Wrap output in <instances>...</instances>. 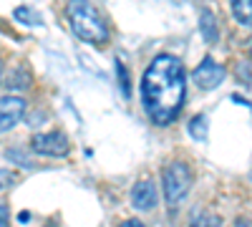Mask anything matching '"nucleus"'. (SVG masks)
Returning a JSON list of instances; mask_svg holds the SVG:
<instances>
[{
  "label": "nucleus",
  "instance_id": "obj_1",
  "mask_svg": "<svg viewBox=\"0 0 252 227\" xmlns=\"http://www.w3.org/2000/svg\"><path fill=\"white\" fill-rule=\"evenodd\" d=\"M184 94H187L184 66L179 64V58L169 53H159L146 66L141 78V98L149 119L157 127L172 124L182 111Z\"/></svg>",
  "mask_w": 252,
  "mask_h": 227
},
{
  "label": "nucleus",
  "instance_id": "obj_2",
  "mask_svg": "<svg viewBox=\"0 0 252 227\" xmlns=\"http://www.w3.org/2000/svg\"><path fill=\"white\" fill-rule=\"evenodd\" d=\"M68 20H71L73 33L78 38H83L86 43H106L109 40L106 20L86 0H73V3H68Z\"/></svg>",
  "mask_w": 252,
  "mask_h": 227
},
{
  "label": "nucleus",
  "instance_id": "obj_3",
  "mask_svg": "<svg viewBox=\"0 0 252 227\" xmlns=\"http://www.w3.org/2000/svg\"><path fill=\"white\" fill-rule=\"evenodd\" d=\"M192 187V169L184 162H169L161 169V190H164V199L166 204H177Z\"/></svg>",
  "mask_w": 252,
  "mask_h": 227
},
{
  "label": "nucleus",
  "instance_id": "obj_4",
  "mask_svg": "<svg viewBox=\"0 0 252 227\" xmlns=\"http://www.w3.org/2000/svg\"><path fill=\"white\" fill-rule=\"evenodd\" d=\"M31 149L35 154H43V157H66L71 144L68 136L61 134V131H48V134H35L31 139Z\"/></svg>",
  "mask_w": 252,
  "mask_h": 227
},
{
  "label": "nucleus",
  "instance_id": "obj_5",
  "mask_svg": "<svg viewBox=\"0 0 252 227\" xmlns=\"http://www.w3.org/2000/svg\"><path fill=\"white\" fill-rule=\"evenodd\" d=\"M192 78H194V84H197L199 89L209 91V89H217L222 81H224V68L217 64L215 58H209V56H207L202 64L194 68Z\"/></svg>",
  "mask_w": 252,
  "mask_h": 227
},
{
  "label": "nucleus",
  "instance_id": "obj_6",
  "mask_svg": "<svg viewBox=\"0 0 252 227\" xmlns=\"http://www.w3.org/2000/svg\"><path fill=\"white\" fill-rule=\"evenodd\" d=\"M26 111V101L20 96H3V101H0V129L8 131L13 129L15 124L20 121V116H23Z\"/></svg>",
  "mask_w": 252,
  "mask_h": 227
},
{
  "label": "nucleus",
  "instance_id": "obj_7",
  "mask_svg": "<svg viewBox=\"0 0 252 227\" xmlns=\"http://www.w3.org/2000/svg\"><path fill=\"white\" fill-rule=\"evenodd\" d=\"M131 204L136 210H152L157 204V184L152 179H141L131 190Z\"/></svg>",
  "mask_w": 252,
  "mask_h": 227
},
{
  "label": "nucleus",
  "instance_id": "obj_8",
  "mask_svg": "<svg viewBox=\"0 0 252 227\" xmlns=\"http://www.w3.org/2000/svg\"><path fill=\"white\" fill-rule=\"evenodd\" d=\"M199 31H202V38L207 40V43H217V38H220V31H217V20L215 15L209 13V10H202L199 13Z\"/></svg>",
  "mask_w": 252,
  "mask_h": 227
},
{
  "label": "nucleus",
  "instance_id": "obj_9",
  "mask_svg": "<svg viewBox=\"0 0 252 227\" xmlns=\"http://www.w3.org/2000/svg\"><path fill=\"white\" fill-rule=\"evenodd\" d=\"M5 89H10V91H15V89H26L28 84H31V73L23 68V66H18V68H13L10 73H5Z\"/></svg>",
  "mask_w": 252,
  "mask_h": 227
},
{
  "label": "nucleus",
  "instance_id": "obj_10",
  "mask_svg": "<svg viewBox=\"0 0 252 227\" xmlns=\"http://www.w3.org/2000/svg\"><path fill=\"white\" fill-rule=\"evenodd\" d=\"M232 15L237 18V23L252 26V0H232Z\"/></svg>",
  "mask_w": 252,
  "mask_h": 227
},
{
  "label": "nucleus",
  "instance_id": "obj_11",
  "mask_svg": "<svg viewBox=\"0 0 252 227\" xmlns=\"http://www.w3.org/2000/svg\"><path fill=\"white\" fill-rule=\"evenodd\" d=\"M187 131H189V136L197 139V141H207V119L202 114H197L192 121H189Z\"/></svg>",
  "mask_w": 252,
  "mask_h": 227
},
{
  "label": "nucleus",
  "instance_id": "obj_12",
  "mask_svg": "<svg viewBox=\"0 0 252 227\" xmlns=\"http://www.w3.org/2000/svg\"><path fill=\"white\" fill-rule=\"evenodd\" d=\"M13 15H15V20H23L26 26H40L43 20H40V15L33 10V8H28V5H18L15 10H13Z\"/></svg>",
  "mask_w": 252,
  "mask_h": 227
},
{
  "label": "nucleus",
  "instance_id": "obj_13",
  "mask_svg": "<svg viewBox=\"0 0 252 227\" xmlns=\"http://www.w3.org/2000/svg\"><path fill=\"white\" fill-rule=\"evenodd\" d=\"M116 76H119V86H121L124 96H129V76H126V68L121 61H116Z\"/></svg>",
  "mask_w": 252,
  "mask_h": 227
},
{
  "label": "nucleus",
  "instance_id": "obj_14",
  "mask_svg": "<svg viewBox=\"0 0 252 227\" xmlns=\"http://www.w3.org/2000/svg\"><path fill=\"white\" fill-rule=\"evenodd\" d=\"M209 222H212V217H209V215H202V217H197L189 227H209Z\"/></svg>",
  "mask_w": 252,
  "mask_h": 227
},
{
  "label": "nucleus",
  "instance_id": "obj_15",
  "mask_svg": "<svg viewBox=\"0 0 252 227\" xmlns=\"http://www.w3.org/2000/svg\"><path fill=\"white\" fill-rule=\"evenodd\" d=\"M0 217H3V225L0 227H8V207L5 204H0Z\"/></svg>",
  "mask_w": 252,
  "mask_h": 227
},
{
  "label": "nucleus",
  "instance_id": "obj_16",
  "mask_svg": "<svg viewBox=\"0 0 252 227\" xmlns=\"http://www.w3.org/2000/svg\"><path fill=\"white\" fill-rule=\"evenodd\" d=\"M121 227H146V225H144L141 220H126V222H124Z\"/></svg>",
  "mask_w": 252,
  "mask_h": 227
},
{
  "label": "nucleus",
  "instance_id": "obj_17",
  "mask_svg": "<svg viewBox=\"0 0 252 227\" xmlns=\"http://www.w3.org/2000/svg\"><path fill=\"white\" fill-rule=\"evenodd\" d=\"M209 227H222V222H220V217H212V222H209Z\"/></svg>",
  "mask_w": 252,
  "mask_h": 227
}]
</instances>
